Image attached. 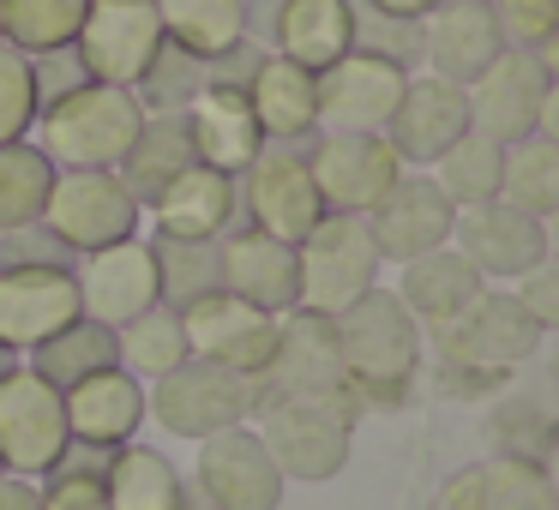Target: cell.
I'll return each instance as SVG.
<instances>
[{
	"instance_id": "cell-1",
	"label": "cell",
	"mask_w": 559,
	"mask_h": 510,
	"mask_svg": "<svg viewBox=\"0 0 559 510\" xmlns=\"http://www.w3.org/2000/svg\"><path fill=\"white\" fill-rule=\"evenodd\" d=\"M331 330H337L343 378L361 397V409H397L421 373L427 349V330L409 318L397 289H367L361 301H349L331 318Z\"/></svg>"
},
{
	"instance_id": "cell-2",
	"label": "cell",
	"mask_w": 559,
	"mask_h": 510,
	"mask_svg": "<svg viewBox=\"0 0 559 510\" xmlns=\"http://www.w3.org/2000/svg\"><path fill=\"white\" fill-rule=\"evenodd\" d=\"M139 126H145V102L127 85H73L67 97L43 102L37 133L43 157L55 169H121V157L133 150Z\"/></svg>"
},
{
	"instance_id": "cell-3",
	"label": "cell",
	"mask_w": 559,
	"mask_h": 510,
	"mask_svg": "<svg viewBox=\"0 0 559 510\" xmlns=\"http://www.w3.org/2000/svg\"><path fill=\"white\" fill-rule=\"evenodd\" d=\"M433 342H439V361H445L451 385L481 390V385L511 378L518 366H530L535 349H542V330H535V318L518 306V294L487 282L451 325L433 330Z\"/></svg>"
},
{
	"instance_id": "cell-4",
	"label": "cell",
	"mask_w": 559,
	"mask_h": 510,
	"mask_svg": "<svg viewBox=\"0 0 559 510\" xmlns=\"http://www.w3.org/2000/svg\"><path fill=\"white\" fill-rule=\"evenodd\" d=\"M361 402H319V397H265L259 402V445L271 450L283 481H337L349 469Z\"/></svg>"
},
{
	"instance_id": "cell-5",
	"label": "cell",
	"mask_w": 559,
	"mask_h": 510,
	"mask_svg": "<svg viewBox=\"0 0 559 510\" xmlns=\"http://www.w3.org/2000/svg\"><path fill=\"white\" fill-rule=\"evenodd\" d=\"M295 265H301V294H295V313H319L337 318L349 301H361L367 289H379V246L367 217H325L307 229V241L295 246Z\"/></svg>"
},
{
	"instance_id": "cell-6",
	"label": "cell",
	"mask_w": 559,
	"mask_h": 510,
	"mask_svg": "<svg viewBox=\"0 0 559 510\" xmlns=\"http://www.w3.org/2000/svg\"><path fill=\"white\" fill-rule=\"evenodd\" d=\"M253 409H259L253 378L229 373V366H211V361H199V354H187L175 373H163L145 385V414H157L163 433L193 438V445L229 433V426H247Z\"/></svg>"
},
{
	"instance_id": "cell-7",
	"label": "cell",
	"mask_w": 559,
	"mask_h": 510,
	"mask_svg": "<svg viewBox=\"0 0 559 510\" xmlns=\"http://www.w3.org/2000/svg\"><path fill=\"white\" fill-rule=\"evenodd\" d=\"M139 222H145V205L127 193V181L115 169H55L49 205H43V229L73 258L103 253L115 241H133Z\"/></svg>"
},
{
	"instance_id": "cell-8",
	"label": "cell",
	"mask_w": 559,
	"mask_h": 510,
	"mask_svg": "<svg viewBox=\"0 0 559 510\" xmlns=\"http://www.w3.org/2000/svg\"><path fill=\"white\" fill-rule=\"evenodd\" d=\"M181 330H187V349L211 366H229L241 378H265L271 354H277V330L283 318L265 313V306L241 301L229 289H205L193 301H181Z\"/></svg>"
},
{
	"instance_id": "cell-9",
	"label": "cell",
	"mask_w": 559,
	"mask_h": 510,
	"mask_svg": "<svg viewBox=\"0 0 559 510\" xmlns=\"http://www.w3.org/2000/svg\"><path fill=\"white\" fill-rule=\"evenodd\" d=\"M163 19L157 0H91L85 25L73 37V61L91 85H127L139 90V78L151 73L163 49Z\"/></svg>"
},
{
	"instance_id": "cell-10",
	"label": "cell",
	"mask_w": 559,
	"mask_h": 510,
	"mask_svg": "<svg viewBox=\"0 0 559 510\" xmlns=\"http://www.w3.org/2000/svg\"><path fill=\"white\" fill-rule=\"evenodd\" d=\"M235 198H241V222L289 246H301L307 229L325 217V198L307 169V145H265L247 162V174H235Z\"/></svg>"
},
{
	"instance_id": "cell-11",
	"label": "cell",
	"mask_w": 559,
	"mask_h": 510,
	"mask_svg": "<svg viewBox=\"0 0 559 510\" xmlns=\"http://www.w3.org/2000/svg\"><path fill=\"white\" fill-rule=\"evenodd\" d=\"M67 445H73V433H67L61 390L13 361V373L0 378V469L43 481Z\"/></svg>"
},
{
	"instance_id": "cell-12",
	"label": "cell",
	"mask_w": 559,
	"mask_h": 510,
	"mask_svg": "<svg viewBox=\"0 0 559 510\" xmlns=\"http://www.w3.org/2000/svg\"><path fill=\"white\" fill-rule=\"evenodd\" d=\"M307 169H313V186L325 198V210L367 217L397 186L403 162L385 145V133H313L307 138Z\"/></svg>"
},
{
	"instance_id": "cell-13",
	"label": "cell",
	"mask_w": 559,
	"mask_h": 510,
	"mask_svg": "<svg viewBox=\"0 0 559 510\" xmlns=\"http://www.w3.org/2000/svg\"><path fill=\"white\" fill-rule=\"evenodd\" d=\"M73 318H85L73 265H0V349L7 354H31Z\"/></svg>"
},
{
	"instance_id": "cell-14",
	"label": "cell",
	"mask_w": 559,
	"mask_h": 510,
	"mask_svg": "<svg viewBox=\"0 0 559 510\" xmlns=\"http://www.w3.org/2000/svg\"><path fill=\"white\" fill-rule=\"evenodd\" d=\"M265 397H319V402H361L343 378L337 330L319 313H283L277 354H271L265 378H259V402Z\"/></svg>"
},
{
	"instance_id": "cell-15",
	"label": "cell",
	"mask_w": 559,
	"mask_h": 510,
	"mask_svg": "<svg viewBox=\"0 0 559 510\" xmlns=\"http://www.w3.org/2000/svg\"><path fill=\"white\" fill-rule=\"evenodd\" d=\"M403 85H409V73L397 61L349 49L319 73V133H385Z\"/></svg>"
},
{
	"instance_id": "cell-16",
	"label": "cell",
	"mask_w": 559,
	"mask_h": 510,
	"mask_svg": "<svg viewBox=\"0 0 559 510\" xmlns=\"http://www.w3.org/2000/svg\"><path fill=\"white\" fill-rule=\"evenodd\" d=\"M463 133H469V90L433 73H409L397 114L385 121V145L397 150L403 169H433Z\"/></svg>"
},
{
	"instance_id": "cell-17",
	"label": "cell",
	"mask_w": 559,
	"mask_h": 510,
	"mask_svg": "<svg viewBox=\"0 0 559 510\" xmlns=\"http://www.w3.org/2000/svg\"><path fill=\"white\" fill-rule=\"evenodd\" d=\"M193 486L205 493L211 510H277L283 505V474L271 462V450L259 445L253 426H229V433L199 445Z\"/></svg>"
},
{
	"instance_id": "cell-18",
	"label": "cell",
	"mask_w": 559,
	"mask_h": 510,
	"mask_svg": "<svg viewBox=\"0 0 559 510\" xmlns=\"http://www.w3.org/2000/svg\"><path fill=\"white\" fill-rule=\"evenodd\" d=\"M367 229H373L379 258L409 265V258H421V253H433V246L451 241V229H457V205L439 193V181L427 169H403L397 186L367 210Z\"/></svg>"
},
{
	"instance_id": "cell-19",
	"label": "cell",
	"mask_w": 559,
	"mask_h": 510,
	"mask_svg": "<svg viewBox=\"0 0 559 510\" xmlns=\"http://www.w3.org/2000/svg\"><path fill=\"white\" fill-rule=\"evenodd\" d=\"M73 277H79V313L109 325V330H121L127 318H139L145 306L163 301L157 253H151V241H139V234L103 246V253H85V265H79Z\"/></svg>"
},
{
	"instance_id": "cell-20",
	"label": "cell",
	"mask_w": 559,
	"mask_h": 510,
	"mask_svg": "<svg viewBox=\"0 0 559 510\" xmlns=\"http://www.w3.org/2000/svg\"><path fill=\"white\" fill-rule=\"evenodd\" d=\"M554 73L542 66V54L530 49H499L493 66H487L469 90V126L487 133L493 145H518V138L535 133V109H542Z\"/></svg>"
},
{
	"instance_id": "cell-21",
	"label": "cell",
	"mask_w": 559,
	"mask_h": 510,
	"mask_svg": "<svg viewBox=\"0 0 559 510\" xmlns=\"http://www.w3.org/2000/svg\"><path fill=\"white\" fill-rule=\"evenodd\" d=\"M451 246H457V253L481 270V282H518L530 265H542V258H547L542 217L506 205V198H487V205L457 210Z\"/></svg>"
},
{
	"instance_id": "cell-22",
	"label": "cell",
	"mask_w": 559,
	"mask_h": 510,
	"mask_svg": "<svg viewBox=\"0 0 559 510\" xmlns=\"http://www.w3.org/2000/svg\"><path fill=\"white\" fill-rule=\"evenodd\" d=\"M217 289L241 294V301L265 306V313H295V294H301V265H295V246L277 234L253 229V222H235L217 241Z\"/></svg>"
},
{
	"instance_id": "cell-23",
	"label": "cell",
	"mask_w": 559,
	"mask_h": 510,
	"mask_svg": "<svg viewBox=\"0 0 559 510\" xmlns=\"http://www.w3.org/2000/svg\"><path fill=\"white\" fill-rule=\"evenodd\" d=\"M499 49H506V37H499V19L487 0H439L421 19V66L433 78L475 85Z\"/></svg>"
},
{
	"instance_id": "cell-24",
	"label": "cell",
	"mask_w": 559,
	"mask_h": 510,
	"mask_svg": "<svg viewBox=\"0 0 559 510\" xmlns=\"http://www.w3.org/2000/svg\"><path fill=\"white\" fill-rule=\"evenodd\" d=\"M265 37L271 54L325 73L331 61L355 49V0H271L265 25L253 31V42Z\"/></svg>"
},
{
	"instance_id": "cell-25",
	"label": "cell",
	"mask_w": 559,
	"mask_h": 510,
	"mask_svg": "<svg viewBox=\"0 0 559 510\" xmlns=\"http://www.w3.org/2000/svg\"><path fill=\"white\" fill-rule=\"evenodd\" d=\"M151 222L163 241H223L241 222V198H235V174L193 162L187 174H175L157 198H151Z\"/></svg>"
},
{
	"instance_id": "cell-26",
	"label": "cell",
	"mask_w": 559,
	"mask_h": 510,
	"mask_svg": "<svg viewBox=\"0 0 559 510\" xmlns=\"http://www.w3.org/2000/svg\"><path fill=\"white\" fill-rule=\"evenodd\" d=\"M181 114H187V133H193V157L205 169L247 174V162L265 150V133H259L253 102H247L241 85H205Z\"/></svg>"
},
{
	"instance_id": "cell-27",
	"label": "cell",
	"mask_w": 559,
	"mask_h": 510,
	"mask_svg": "<svg viewBox=\"0 0 559 510\" xmlns=\"http://www.w3.org/2000/svg\"><path fill=\"white\" fill-rule=\"evenodd\" d=\"M247 102L265 133V145H307L319 133V73L283 61V54H259L253 78H247Z\"/></svg>"
},
{
	"instance_id": "cell-28",
	"label": "cell",
	"mask_w": 559,
	"mask_h": 510,
	"mask_svg": "<svg viewBox=\"0 0 559 510\" xmlns=\"http://www.w3.org/2000/svg\"><path fill=\"white\" fill-rule=\"evenodd\" d=\"M61 402H67V433L79 445L115 450V445H133V433L145 426V385L121 366L79 378L73 390H61Z\"/></svg>"
},
{
	"instance_id": "cell-29",
	"label": "cell",
	"mask_w": 559,
	"mask_h": 510,
	"mask_svg": "<svg viewBox=\"0 0 559 510\" xmlns=\"http://www.w3.org/2000/svg\"><path fill=\"white\" fill-rule=\"evenodd\" d=\"M481 289H487L481 270H475L451 241L433 246V253H421V258H409V265H397V301L409 306V318L421 330L451 325Z\"/></svg>"
},
{
	"instance_id": "cell-30",
	"label": "cell",
	"mask_w": 559,
	"mask_h": 510,
	"mask_svg": "<svg viewBox=\"0 0 559 510\" xmlns=\"http://www.w3.org/2000/svg\"><path fill=\"white\" fill-rule=\"evenodd\" d=\"M193 133H187V114H145V126H139L133 150L121 157V181L127 193L139 198V205H151V198L163 193V186L175 181V174L193 169Z\"/></svg>"
},
{
	"instance_id": "cell-31",
	"label": "cell",
	"mask_w": 559,
	"mask_h": 510,
	"mask_svg": "<svg viewBox=\"0 0 559 510\" xmlns=\"http://www.w3.org/2000/svg\"><path fill=\"white\" fill-rule=\"evenodd\" d=\"M103 498H109V510H187V486L175 462L151 445H115Z\"/></svg>"
},
{
	"instance_id": "cell-32",
	"label": "cell",
	"mask_w": 559,
	"mask_h": 510,
	"mask_svg": "<svg viewBox=\"0 0 559 510\" xmlns=\"http://www.w3.org/2000/svg\"><path fill=\"white\" fill-rule=\"evenodd\" d=\"M157 19L163 37L199 61H217L247 42V0H157Z\"/></svg>"
},
{
	"instance_id": "cell-33",
	"label": "cell",
	"mask_w": 559,
	"mask_h": 510,
	"mask_svg": "<svg viewBox=\"0 0 559 510\" xmlns=\"http://www.w3.org/2000/svg\"><path fill=\"white\" fill-rule=\"evenodd\" d=\"M115 354H121V373H133L139 385L175 373V366L193 354L187 349V330H181V306L157 301V306H145L139 318H127V325L115 330Z\"/></svg>"
},
{
	"instance_id": "cell-34",
	"label": "cell",
	"mask_w": 559,
	"mask_h": 510,
	"mask_svg": "<svg viewBox=\"0 0 559 510\" xmlns=\"http://www.w3.org/2000/svg\"><path fill=\"white\" fill-rule=\"evenodd\" d=\"M109 366H121V354H115V330L97 318H73L67 330H55L49 342L31 349V373L49 378L55 390H73L79 378L109 373Z\"/></svg>"
},
{
	"instance_id": "cell-35",
	"label": "cell",
	"mask_w": 559,
	"mask_h": 510,
	"mask_svg": "<svg viewBox=\"0 0 559 510\" xmlns=\"http://www.w3.org/2000/svg\"><path fill=\"white\" fill-rule=\"evenodd\" d=\"M91 0H0V42L19 54H61L73 49Z\"/></svg>"
},
{
	"instance_id": "cell-36",
	"label": "cell",
	"mask_w": 559,
	"mask_h": 510,
	"mask_svg": "<svg viewBox=\"0 0 559 510\" xmlns=\"http://www.w3.org/2000/svg\"><path fill=\"white\" fill-rule=\"evenodd\" d=\"M499 198L530 217H554L559 210V145L542 133L506 145V162H499Z\"/></svg>"
},
{
	"instance_id": "cell-37",
	"label": "cell",
	"mask_w": 559,
	"mask_h": 510,
	"mask_svg": "<svg viewBox=\"0 0 559 510\" xmlns=\"http://www.w3.org/2000/svg\"><path fill=\"white\" fill-rule=\"evenodd\" d=\"M49 186H55V162L43 157V145H31V138L0 145V234L43 222Z\"/></svg>"
},
{
	"instance_id": "cell-38",
	"label": "cell",
	"mask_w": 559,
	"mask_h": 510,
	"mask_svg": "<svg viewBox=\"0 0 559 510\" xmlns=\"http://www.w3.org/2000/svg\"><path fill=\"white\" fill-rule=\"evenodd\" d=\"M499 162H506V145H493L487 133H475V126H469V133H463L427 174L439 181V193H445L451 205L469 210V205L499 198Z\"/></svg>"
},
{
	"instance_id": "cell-39",
	"label": "cell",
	"mask_w": 559,
	"mask_h": 510,
	"mask_svg": "<svg viewBox=\"0 0 559 510\" xmlns=\"http://www.w3.org/2000/svg\"><path fill=\"white\" fill-rule=\"evenodd\" d=\"M109 457L115 450L103 445H67L61 462L43 474V510H109L103 498V474H109Z\"/></svg>"
},
{
	"instance_id": "cell-40",
	"label": "cell",
	"mask_w": 559,
	"mask_h": 510,
	"mask_svg": "<svg viewBox=\"0 0 559 510\" xmlns=\"http://www.w3.org/2000/svg\"><path fill=\"white\" fill-rule=\"evenodd\" d=\"M481 510H559L547 462L511 457V450L487 457L481 462Z\"/></svg>"
},
{
	"instance_id": "cell-41",
	"label": "cell",
	"mask_w": 559,
	"mask_h": 510,
	"mask_svg": "<svg viewBox=\"0 0 559 510\" xmlns=\"http://www.w3.org/2000/svg\"><path fill=\"white\" fill-rule=\"evenodd\" d=\"M205 85H211V61H199V54L163 42L157 61H151V73L139 78V102H145V114H181Z\"/></svg>"
},
{
	"instance_id": "cell-42",
	"label": "cell",
	"mask_w": 559,
	"mask_h": 510,
	"mask_svg": "<svg viewBox=\"0 0 559 510\" xmlns=\"http://www.w3.org/2000/svg\"><path fill=\"white\" fill-rule=\"evenodd\" d=\"M151 253H157V277L169 306L217 289V241H163V234H151Z\"/></svg>"
},
{
	"instance_id": "cell-43",
	"label": "cell",
	"mask_w": 559,
	"mask_h": 510,
	"mask_svg": "<svg viewBox=\"0 0 559 510\" xmlns=\"http://www.w3.org/2000/svg\"><path fill=\"white\" fill-rule=\"evenodd\" d=\"M37 114H43L37 66H31V54H19V49H7V42H0V145L31 138Z\"/></svg>"
},
{
	"instance_id": "cell-44",
	"label": "cell",
	"mask_w": 559,
	"mask_h": 510,
	"mask_svg": "<svg viewBox=\"0 0 559 510\" xmlns=\"http://www.w3.org/2000/svg\"><path fill=\"white\" fill-rule=\"evenodd\" d=\"M355 49L379 54V61H397L403 73L421 66V19H391V13H373L355 0Z\"/></svg>"
},
{
	"instance_id": "cell-45",
	"label": "cell",
	"mask_w": 559,
	"mask_h": 510,
	"mask_svg": "<svg viewBox=\"0 0 559 510\" xmlns=\"http://www.w3.org/2000/svg\"><path fill=\"white\" fill-rule=\"evenodd\" d=\"M499 19V37H506V49H530L542 54V42L554 37L559 25V0H487Z\"/></svg>"
},
{
	"instance_id": "cell-46",
	"label": "cell",
	"mask_w": 559,
	"mask_h": 510,
	"mask_svg": "<svg viewBox=\"0 0 559 510\" xmlns=\"http://www.w3.org/2000/svg\"><path fill=\"white\" fill-rule=\"evenodd\" d=\"M511 294H518V306L535 318V330H542V337H547V330L559 337V258L554 253H547L542 265L523 270V277L511 282Z\"/></svg>"
},
{
	"instance_id": "cell-47",
	"label": "cell",
	"mask_w": 559,
	"mask_h": 510,
	"mask_svg": "<svg viewBox=\"0 0 559 510\" xmlns=\"http://www.w3.org/2000/svg\"><path fill=\"white\" fill-rule=\"evenodd\" d=\"M0 265H73V253L43 222H25V229L0 234Z\"/></svg>"
},
{
	"instance_id": "cell-48",
	"label": "cell",
	"mask_w": 559,
	"mask_h": 510,
	"mask_svg": "<svg viewBox=\"0 0 559 510\" xmlns=\"http://www.w3.org/2000/svg\"><path fill=\"white\" fill-rule=\"evenodd\" d=\"M433 510H481V462L475 469H457L445 486H439Z\"/></svg>"
},
{
	"instance_id": "cell-49",
	"label": "cell",
	"mask_w": 559,
	"mask_h": 510,
	"mask_svg": "<svg viewBox=\"0 0 559 510\" xmlns=\"http://www.w3.org/2000/svg\"><path fill=\"white\" fill-rule=\"evenodd\" d=\"M0 510H43V486L25 474H0Z\"/></svg>"
},
{
	"instance_id": "cell-50",
	"label": "cell",
	"mask_w": 559,
	"mask_h": 510,
	"mask_svg": "<svg viewBox=\"0 0 559 510\" xmlns=\"http://www.w3.org/2000/svg\"><path fill=\"white\" fill-rule=\"evenodd\" d=\"M535 133H542V138H554V145H559V78L547 85L542 109H535Z\"/></svg>"
},
{
	"instance_id": "cell-51",
	"label": "cell",
	"mask_w": 559,
	"mask_h": 510,
	"mask_svg": "<svg viewBox=\"0 0 559 510\" xmlns=\"http://www.w3.org/2000/svg\"><path fill=\"white\" fill-rule=\"evenodd\" d=\"M361 7H373V13H391V19H427L439 0H361Z\"/></svg>"
},
{
	"instance_id": "cell-52",
	"label": "cell",
	"mask_w": 559,
	"mask_h": 510,
	"mask_svg": "<svg viewBox=\"0 0 559 510\" xmlns=\"http://www.w3.org/2000/svg\"><path fill=\"white\" fill-rule=\"evenodd\" d=\"M542 66H547V73H554V78H559V25H554V37L542 42Z\"/></svg>"
},
{
	"instance_id": "cell-53",
	"label": "cell",
	"mask_w": 559,
	"mask_h": 510,
	"mask_svg": "<svg viewBox=\"0 0 559 510\" xmlns=\"http://www.w3.org/2000/svg\"><path fill=\"white\" fill-rule=\"evenodd\" d=\"M542 234H547V253L559 258V210H554V217H542Z\"/></svg>"
},
{
	"instance_id": "cell-54",
	"label": "cell",
	"mask_w": 559,
	"mask_h": 510,
	"mask_svg": "<svg viewBox=\"0 0 559 510\" xmlns=\"http://www.w3.org/2000/svg\"><path fill=\"white\" fill-rule=\"evenodd\" d=\"M7 373H13V354H7V349H0V378H7Z\"/></svg>"
},
{
	"instance_id": "cell-55",
	"label": "cell",
	"mask_w": 559,
	"mask_h": 510,
	"mask_svg": "<svg viewBox=\"0 0 559 510\" xmlns=\"http://www.w3.org/2000/svg\"><path fill=\"white\" fill-rule=\"evenodd\" d=\"M547 481H554V498H559V462H554V469H547Z\"/></svg>"
},
{
	"instance_id": "cell-56",
	"label": "cell",
	"mask_w": 559,
	"mask_h": 510,
	"mask_svg": "<svg viewBox=\"0 0 559 510\" xmlns=\"http://www.w3.org/2000/svg\"><path fill=\"white\" fill-rule=\"evenodd\" d=\"M0 474H7V469H0Z\"/></svg>"
}]
</instances>
